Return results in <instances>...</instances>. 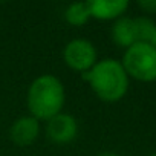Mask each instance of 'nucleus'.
<instances>
[{"instance_id":"obj_1","label":"nucleus","mask_w":156,"mask_h":156,"mask_svg":"<svg viewBox=\"0 0 156 156\" xmlns=\"http://www.w3.org/2000/svg\"><path fill=\"white\" fill-rule=\"evenodd\" d=\"M81 76L90 84L95 95L106 103L119 101L129 87V75L126 73L121 61L115 58L97 61L95 66L81 73Z\"/></svg>"},{"instance_id":"obj_2","label":"nucleus","mask_w":156,"mask_h":156,"mask_svg":"<svg viewBox=\"0 0 156 156\" xmlns=\"http://www.w3.org/2000/svg\"><path fill=\"white\" fill-rule=\"evenodd\" d=\"M64 87L57 76L44 73L37 76L28 90V109L35 119H51L61 113L64 106Z\"/></svg>"},{"instance_id":"obj_3","label":"nucleus","mask_w":156,"mask_h":156,"mask_svg":"<svg viewBox=\"0 0 156 156\" xmlns=\"http://www.w3.org/2000/svg\"><path fill=\"white\" fill-rule=\"evenodd\" d=\"M121 64L127 75L139 81L156 80V49L148 43H135L127 48Z\"/></svg>"},{"instance_id":"obj_4","label":"nucleus","mask_w":156,"mask_h":156,"mask_svg":"<svg viewBox=\"0 0 156 156\" xmlns=\"http://www.w3.org/2000/svg\"><path fill=\"white\" fill-rule=\"evenodd\" d=\"M97 55L98 54H97L95 46L89 40H84V38H76V40L69 41L63 51L64 63L70 69L81 73L90 70L95 66Z\"/></svg>"},{"instance_id":"obj_5","label":"nucleus","mask_w":156,"mask_h":156,"mask_svg":"<svg viewBox=\"0 0 156 156\" xmlns=\"http://www.w3.org/2000/svg\"><path fill=\"white\" fill-rule=\"evenodd\" d=\"M78 133V124L72 115L58 113L48 119L46 135L55 144H67L75 139Z\"/></svg>"},{"instance_id":"obj_6","label":"nucleus","mask_w":156,"mask_h":156,"mask_svg":"<svg viewBox=\"0 0 156 156\" xmlns=\"http://www.w3.org/2000/svg\"><path fill=\"white\" fill-rule=\"evenodd\" d=\"M40 135V124L38 119L34 116H22L16 119L9 129V138L11 141L19 147H28Z\"/></svg>"},{"instance_id":"obj_7","label":"nucleus","mask_w":156,"mask_h":156,"mask_svg":"<svg viewBox=\"0 0 156 156\" xmlns=\"http://www.w3.org/2000/svg\"><path fill=\"white\" fill-rule=\"evenodd\" d=\"M87 5L90 17L98 20L119 19L129 8L127 0H90Z\"/></svg>"},{"instance_id":"obj_8","label":"nucleus","mask_w":156,"mask_h":156,"mask_svg":"<svg viewBox=\"0 0 156 156\" xmlns=\"http://www.w3.org/2000/svg\"><path fill=\"white\" fill-rule=\"evenodd\" d=\"M112 38L118 46L130 48L136 41V32H135V22L129 17H119L112 26Z\"/></svg>"},{"instance_id":"obj_9","label":"nucleus","mask_w":156,"mask_h":156,"mask_svg":"<svg viewBox=\"0 0 156 156\" xmlns=\"http://www.w3.org/2000/svg\"><path fill=\"white\" fill-rule=\"evenodd\" d=\"M64 19L72 26H83L84 23H87V20L90 19L87 2H80V3L69 5L64 11Z\"/></svg>"},{"instance_id":"obj_10","label":"nucleus","mask_w":156,"mask_h":156,"mask_svg":"<svg viewBox=\"0 0 156 156\" xmlns=\"http://www.w3.org/2000/svg\"><path fill=\"white\" fill-rule=\"evenodd\" d=\"M135 22V32H136V41L138 43H148L151 38V34L156 28L154 22L148 17H136Z\"/></svg>"},{"instance_id":"obj_11","label":"nucleus","mask_w":156,"mask_h":156,"mask_svg":"<svg viewBox=\"0 0 156 156\" xmlns=\"http://www.w3.org/2000/svg\"><path fill=\"white\" fill-rule=\"evenodd\" d=\"M138 6L145 11V12H156V0H141V2H138Z\"/></svg>"},{"instance_id":"obj_12","label":"nucleus","mask_w":156,"mask_h":156,"mask_svg":"<svg viewBox=\"0 0 156 156\" xmlns=\"http://www.w3.org/2000/svg\"><path fill=\"white\" fill-rule=\"evenodd\" d=\"M148 44H151V46L156 49V28H154V31H153V34H151V38H150Z\"/></svg>"},{"instance_id":"obj_13","label":"nucleus","mask_w":156,"mask_h":156,"mask_svg":"<svg viewBox=\"0 0 156 156\" xmlns=\"http://www.w3.org/2000/svg\"><path fill=\"white\" fill-rule=\"evenodd\" d=\"M97 156H119V154L112 153V151H103V153H100V154H97Z\"/></svg>"},{"instance_id":"obj_14","label":"nucleus","mask_w":156,"mask_h":156,"mask_svg":"<svg viewBox=\"0 0 156 156\" xmlns=\"http://www.w3.org/2000/svg\"><path fill=\"white\" fill-rule=\"evenodd\" d=\"M148 156H156V153H151V154H148Z\"/></svg>"}]
</instances>
